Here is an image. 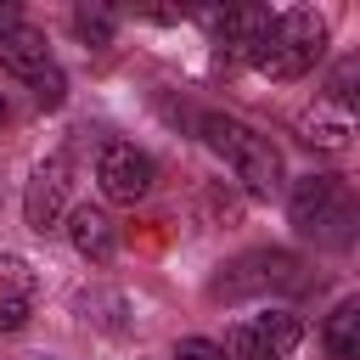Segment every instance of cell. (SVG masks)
Wrapping results in <instances>:
<instances>
[{"instance_id": "obj_5", "label": "cell", "mask_w": 360, "mask_h": 360, "mask_svg": "<svg viewBox=\"0 0 360 360\" xmlns=\"http://www.w3.org/2000/svg\"><path fill=\"white\" fill-rule=\"evenodd\" d=\"M298 343H304V321L292 309H264V315L236 321L225 332L219 354H231V360H287Z\"/></svg>"}, {"instance_id": "obj_8", "label": "cell", "mask_w": 360, "mask_h": 360, "mask_svg": "<svg viewBox=\"0 0 360 360\" xmlns=\"http://www.w3.org/2000/svg\"><path fill=\"white\" fill-rule=\"evenodd\" d=\"M0 68H6V73H17L22 84H39V79L56 68V56H51V45H45V34H39V28L17 22V28H6V34H0Z\"/></svg>"}, {"instance_id": "obj_13", "label": "cell", "mask_w": 360, "mask_h": 360, "mask_svg": "<svg viewBox=\"0 0 360 360\" xmlns=\"http://www.w3.org/2000/svg\"><path fill=\"white\" fill-rule=\"evenodd\" d=\"M321 343H326L332 360H360V298H343V304L326 315Z\"/></svg>"}, {"instance_id": "obj_17", "label": "cell", "mask_w": 360, "mask_h": 360, "mask_svg": "<svg viewBox=\"0 0 360 360\" xmlns=\"http://www.w3.org/2000/svg\"><path fill=\"white\" fill-rule=\"evenodd\" d=\"M0 124H6V101H0Z\"/></svg>"}, {"instance_id": "obj_1", "label": "cell", "mask_w": 360, "mask_h": 360, "mask_svg": "<svg viewBox=\"0 0 360 360\" xmlns=\"http://www.w3.org/2000/svg\"><path fill=\"white\" fill-rule=\"evenodd\" d=\"M202 141L231 163V174L242 180L248 197H281L287 174H281V152L270 146V135H259L253 124H242L231 112H208L202 118Z\"/></svg>"}, {"instance_id": "obj_10", "label": "cell", "mask_w": 360, "mask_h": 360, "mask_svg": "<svg viewBox=\"0 0 360 360\" xmlns=\"http://www.w3.org/2000/svg\"><path fill=\"white\" fill-rule=\"evenodd\" d=\"M202 22L214 28V39H219V45H231L236 56H248V51L264 39L270 11H264V6H225V11H202Z\"/></svg>"}, {"instance_id": "obj_3", "label": "cell", "mask_w": 360, "mask_h": 360, "mask_svg": "<svg viewBox=\"0 0 360 360\" xmlns=\"http://www.w3.org/2000/svg\"><path fill=\"white\" fill-rule=\"evenodd\" d=\"M287 214L321 248H349V236H354V197H349V186L338 174H304V180H292Z\"/></svg>"}, {"instance_id": "obj_12", "label": "cell", "mask_w": 360, "mask_h": 360, "mask_svg": "<svg viewBox=\"0 0 360 360\" xmlns=\"http://www.w3.org/2000/svg\"><path fill=\"white\" fill-rule=\"evenodd\" d=\"M298 135H304L309 146H321V152H343L349 135H354V118H349V107H338V101H315V107L298 118Z\"/></svg>"}, {"instance_id": "obj_7", "label": "cell", "mask_w": 360, "mask_h": 360, "mask_svg": "<svg viewBox=\"0 0 360 360\" xmlns=\"http://www.w3.org/2000/svg\"><path fill=\"white\" fill-rule=\"evenodd\" d=\"M68 191H73V158L68 152H51L39 169H34V180H28V191H22V219H28V231H56L62 219H68Z\"/></svg>"}, {"instance_id": "obj_2", "label": "cell", "mask_w": 360, "mask_h": 360, "mask_svg": "<svg viewBox=\"0 0 360 360\" xmlns=\"http://www.w3.org/2000/svg\"><path fill=\"white\" fill-rule=\"evenodd\" d=\"M326 56V17L321 11H281L270 17L264 39L248 51V62L264 79H304Z\"/></svg>"}, {"instance_id": "obj_16", "label": "cell", "mask_w": 360, "mask_h": 360, "mask_svg": "<svg viewBox=\"0 0 360 360\" xmlns=\"http://www.w3.org/2000/svg\"><path fill=\"white\" fill-rule=\"evenodd\" d=\"M17 22H22V17H17V6H0V34H6V28H17Z\"/></svg>"}, {"instance_id": "obj_4", "label": "cell", "mask_w": 360, "mask_h": 360, "mask_svg": "<svg viewBox=\"0 0 360 360\" xmlns=\"http://www.w3.org/2000/svg\"><path fill=\"white\" fill-rule=\"evenodd\" d=\"M304 287V264L281 248H259L225 264V276L214 281V298H264V292H298Z\"/></svg>"}, {"instance_id": "obj_15", "label": "cell", "mask_w": 360, "mask_h": 360, "mask_svg": "<svg viewBox=\"0 0 360 360\" xmlns=\"http://www.w3.org/2000/svg\"><path fill=\"white\" fill-rule=\"evenodd\" d=\"M174 360H225L214 338H180L174 343Z\"/></svg>"}, {"instance_id": "obj_14", "label": "cell", "mask_w": 360, "mask_h": 360, "mask_svg": "<svg viewBox=\"0 0 360 360\" xmlns=\"http://www.w3.org/2000/svg\"><path fill=\"white\" fill-rule=\"evenodd\" d=\"M73 34L101 51V45H112V34H118V11H107V6H79V11H73Z\"/></svg>"}, {"instance_id": "obj_6", "label": "cell", "mask_w": 360, "mask_h": 360, "mask_svg": "<svg viewBox=\"0 0 360 360\" xmlns=\"http://www.w3.org/2000/svg\"><path fill=\"white\" fill-rule=\"evenodd\" d=\"M96 186H101L107 202L135 208V202L152 197V186H158V163H152L141 146H129V141H107L101 158H96Z\"/></svg>"}, {"instance_id": "obj_9", "label": "cell", "mask_w": 360, "mask_h": 360, "mask_svg": "<svg viewBox=\"0 0 360 360\" xmlns=\"http://www.w3.org/2000/svg\"><path fill=\"white\" fill-rule=\"evenodd\" d=\"M68 242L79 248V259H90V264H107V259L118 253V225L107 219V208H90V202H79V208H68Z\"/></svg>"}, {"instance_id": "obj_11", "label": "cell", "mask_w": 360, "mask_h": 360, "mask_svg": "<svg viewBox=\"0 0 360 360\" xmlns=\"http://www.w3.org/2000/svg\"><path fill=\"white\" fill-rule=\"evenodd\" d=\"M34 315V276L22 259H0V332H22Z\"/></svg>"}]
</instances>
